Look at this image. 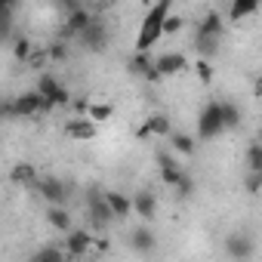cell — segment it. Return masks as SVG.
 <instances>
[{
	"mask_svg": "<svg viewBox=\"0 0 262 262\" xmlns=\"http://www.w3.org/2000/svg\"><path fill=\"white\" fill-rule=\"evenodd\" d=\"M222 40H225V19L219 10H207L198 25H194V34H191V47L198 53V59H216L222 53Z\"/></svg>",
	"mask_w": 262,
	"mask_h": 262,
	"instance_id": "1",
	"label": "cell"
},
{
	"mask_svg": "<svg viewBox=\"0 0 262 262\" xmlns=\"http://www.w3.org/2000/svg\"><path fill=\"white\" fill-rule=\"evenodd\" d=\"M173 16V4L170 0H158L155 7H148V13L142 16L139 34H136V53H151V47L164 37V25Z\"/></svg>",
	"mask_w": 262,
	"mask_h": 262,
	"instance_id": "2",
	"label": "cell"
},
{
	"mask_svg": "<svg viewBox=\"0 0 262 262\" xmlns=\"http://www.w3.org/2000/svg\"><path fill=\"white\" fill-rule=\"evenodd\" d=\"M83 210H86V219H90V225H93L96 231L111 228L114 213H111V207H108V201H105V191H99L96 185L83 191Z\"/></svg>",
	"mask_w": 262,
	"mask_h": 262,
	"instance_id": "3",
	"label": "cell"
},
{
	"mask_svg": "<svg viewBox=\"0 0 262 262\" xmlns=\"http://www.w3.org/2000/svg\"><path fill=\"white\" fill-rule=\"evenodd\" d=\"M222 133H225V126H222V108H219V99H213L198 114V139L201 142H213Z\"/></svg>",
	"mask_w": 262,
	"mask_h": 262,
	"instance_id": "4",
	"label": "cell"
},
{
	"mask_svg": "<svg viewBox=\"0 0 262 262\" xmlns=\"http://www.w3.org/2000/svg\"><path fill=\"white\" fill-rule=\"evenodd\" d=\"M222 250H225V256H228V259H234V262H250V259H253V253H256V237H253V231L237 228V231L225 234Z\"/></svg>",
	"mask_w": 262,
	"mask_h": 262,
	"instance_id": "5",
	"label": "cell"
},
{
	"mask_svg": "<svg viewBox=\"0 0 262 262\" xmlns=\"http://www.w3.org/2000/svg\"><path fill=\"white\" fill-rule=\"evenodd\" d=\"M77 43H80L86 53H105V50H108V43H111V25H108V19L96 16V19H93V25L77 37Z\"/></svg>",
	"mask_w": 262,
	"mask_h": 262,
	"instance_id": "6",
	"label": "cell"
},
{
	"mask_svg": "<svg viewBox=\"0 0 262 262\" xmlns=\"http://www.w3.org/2000/svg\"><path fill=\"white\" fill-rule=\"evenodd\" d=\"M93 19H96V13H93L90 7H83V10H77V13H71V16H65V19H62V25H59L56 37L71 43V40H77V37L93 25Z\"/></svg>",
	"mask_w": 262,
	"mask_h": 262,
	"instance_id": "7",
	"label": "cell"
},
{
	"mask_svg": "<svg viewBox=\"0 0 262 262\" xmlns=\"http://www.w3.org/2000/svg\"><path fill=\"white\" fill-rule=\"evenodd\" d=\"M47 102H53L56 108H65V105H71L74 99H71V93H68V86H62L59 83V77L56 74H50V71H43V74H37V86H34Z\"/></svg>",
	"mask_w": 262,
	"mask_h": 262,
	"instance_id": "8",
	"label": "cell"
},
{
	"mask_svg": "<svg viewBox=\"0 0 262 262\" xmlns=\"http://www.w3.org/2000/svg\"><path fill=\"white\" fill-rule=\"evenodd\" d=\"M34 191L47 201V207H68V201H71V198H68V194H71L68 185H65L59 176H43Z\"/></svg>",
	"mask_w": 262,
	"mask_h": 262,
	"instance_id": "9",
	"label": "cell"
},
{
	"mask_svg": "<svg viewBox=\"0 0 262 262\" xmlns=\"http://www.w3.org/2000/svg\"><path fill=\"white\" fill-rule=\"evenodd\" d=\"M173 133H176V129H173V120H170L167 114H161V111L148 114V117L142 120V126L136 129V136H139V139H148V136H161V139H170Z\"/></svg>",
	"mask_w": 262,
	"mask_h": 262,
	"instance_id": "10",
	"label": "cell"
},
{
	"mask_svg": "<svg viewBox=\"0 0 262 262\" xmlns=\"http://www.w3.org/2000/svg\"><path fill=\"white\" fill-rule=\"evenodd\" d=\"M129 250L136 256H151L158 250V234H155V228L148 222H142V225H136L129 231Z\"/></svg>",
	"mask_w": 262,
	"mask_h": 262,
	"instance_id": "11",
	"label": "cell"
},
{
	"mask_svg": "<svg viewBox=\"0 0 262 262\" xmlns=\"http://www.w3.org/2000/svg\"><path fill=\"white\" fill-rule=\"evenodd\" d=\"M155 161H158V176H161V182L170 185V188H176V182L185 176V170H182V164L176 161V155H173V151H158Z\"/></svg>",
	"mask_w": 262,
	"mask_h": 262,
	"instance_id": "12",
	"label": "cell"
},
{
	"mask_svg": "<svg viewBox=\"0 0 262 262\" xmlns=\"http://www.w3.org/2000/svg\"><path fill=\"white\" fill-rule=\"evenodd\" d=\"M65 253L71 256V259H77V256H86L93 247H96V237H93V231L90 228H74V231H68L65 234Z\"/></svg>",
	"mask_w": 262,
	"mask_h": 262,
	"instance_id": "13",
	"label": "cell"
},
{
	"mask_svg": "<svg viewBox=\"0 0 262 262\" xmlns=\"http://www.w3.org/2000/svg\"><path fill=\"white\" fill-rule=\"evenodd\" d=\"M65 136L68 139H74V142H93L96 136H99V123H93L90 117H71L68 123H65Z\"/></svg>",
	"mask_w": 262,
	"mask_h": 262,
	"instance_id": "14",
	"label": "cell"
},
{
	"mask_svg": "<svg viewBox=\"0 0 262 262\" xmlns=\"http://www.w3.org/2000/svg\"><path fill=\"white\" fill-rule=\"evenodd\" d=\"M13 102H16V117H19V120L43 114V96H40L37 90H25V93H19Z\"/></svg>",
	"mask_w": 262,
	"mask_h": 262,
	"instance_id": "15",
	"label": "cell"
},
{
	"mask_svg": "<svg viewBox=\"0 0 262 262\" xmlns=\"http://www.w3.org/2000/svg\"><path fill=\"white\" fill-rule=\"evenodd\" d=\"M155 65H158L161 77H176V74H182V71L188 68V59H185L179 50H170V53H161V56L155 59Z\"/></svg>",
	"mask_w": 262,
	"mask_h": 262,
	"instance_id": "16",
	"label": "cell"
},
{
	"mask_svg": "<svg viewBox=\"0 0 262 262\" xmlns=\"http://www.w3.org/2000/svg\"><path fill=\"white\" fill-rule=\"evenodd\" d=\"M133 213L142 219V222H151L158 216V194L148 191V188H139L133 194Z\"/></svg>",
	"mask_w": 262,
	"mask_h": 262,
	"instance_id": "17",
	"label": "cell"
},
{
	"mask_svg": "<svg viewBox=\"0 0 262 262\" xmlns=\"http://www.w3.org/2000/svg\"><path fill=\"white\" fill-rule=\"evenodd\" d=\"M155 59L158 56H151V53H129L126 56V71L133 74V77H139V80H145L148 77V71H155Z\"/></svg>",
	"mask_w": 262,
	"mask_h": 262,
	"instance_id": "18",
	"label": "cell"
},
{
	"mask_svg": "<svg viewBox=\"0 0 262 262\" xmlns=\"http://www.w3.org/2000/svg\"><path fill=\"white\" fill-rule=\"evenodd\" d=\"M105 201H108L114 219H129V216H133V198H129V194H123L117 188H108L105 191Z\"/></svg>",
	"mask_w": 262,
	"mask_h": 262,
	"instance_id": "19",
	"label": "cell"
},
{
	"mask_svg": "<svg viewBox=\"0 0 262 262\" xmlns=\"http://www.w3.org/2000/svg\"><path fill=\"white\" fill-rule=\"evenodd\" d=\"M10 179H13L16 185H22V188H37V182H40L43 176L37 173V167H34V164H28V161H19V164L10 170Z\"/></svg>",
	"mask_w": 262,
	"mask_h": 262,
	"instance_id": "20",
	"label": "cell"
},
{
	"mask_svg": "<svg viewBox=\"0 0 262 262\" xmlns=\"http://www.w3.org/2000/svg\"><path fill=\"white\" fill-rule=\"evenodd\" d=\"M219 108H222V126H225V133H234V129H241V123H244L241 105L231 102V99H219Z\"/></svg>",
	"mask_w": 262,
	"mask_h": 262,
	"instance_id": "21",
	"label": "cell"
},
{
	"mask_svg": "<svg viewBox=\"0 0 262 262\" xmlns=\"http://www.w3.org/2000/svg\"><path fill=\"white\" fill-rule=\"evenodd\" d=\"M47 222H50V228H56L62 234H68V231L77 228L74 225V216L68 213V207H47Z\"/></svg>",
	"mask_w": 262,
	"mask_h": 262,
	"instance_id": "22",
	"label": "cell"
},
{
	"mask_svg": "<svg viewBox=\"0 0 262 262\" xmlns=\"http://www.w3.org/2000/svg\"><path fill=\"white\" fill-rule=\"evenodd\" d=\"M16 10H19L16 4H4V7H0V40H4V43H13L16 34H19V28L13 25Z\"/></svg>",
	"mask_w": 262,
	"mask_h": 262,
	"instance_id": "23",
	"label": "cell"
},
{
	"mask_svg": "<svg viewBox=\"0 0 262 262\" xmlns=\"http://www.w3.org/2000/svg\"><path fill=\"white\" fill-rule=\"evenodd\" d=\"M259 13V0H231L228 10H225V19L228 22H241V19H250Z\"/></svg>",
	"mask_w": 262,
	"mask_h": 262,
	"instance_id": "24",
	"label": "cell"
},
{
	"mask_svg": "<svg viewBox=\"0 0 262 262\" xmlns=\"http://www.w3.org/2000/svg\"><path fill=\"white\" fill-rule=\"evenodd\" d=\"M28 262H68V253L62 244H43L28 256Z\"/></svg>",
	"mask_w": 262,
	"mask_h": 262,
	"instance_id": "25",
	"label": "cell"
},
{
	"mask_svg": "<svg viewBox=\"0 0 262 262\" xmlns=\"http://www.w3.org/2000/svg\"><path fill=\"white\" fill-rule=\"evenodd\" d=\"M167 142H170V148H173V155H176V158H191V155H194V148H198L194 136H191V133H182V129H176V133H173Z\"/></svg>",
	"mask_w": 262,
	"mask_h": 262,
	"instance_id": "26",
	"label": "cell"
},
{
	"mask_svg": "<svg viewBox=\"0 0 262 262\" xmlns=\"http://www.w3.org/2000/svg\"><path fill=\"white\" fill-rule=\"evenodd\" d=\"M10 47H13V59H16V62H25V65H28V59H31V56H34V50H37V47H34V40H31L25 31H19V34H16V40H13Z\"/></svg>",
	"mask_w": 262,
	"mask_h": 262,
	"instance_id": "27",
	"label": "cell"
},
{
	"mask_svg": "<svg viewBox=\"0 0 262 262\" xmlns=\"http://www.w3.org/2000/svg\"><path fill=\"white\" fill-rule=\"evenodd\" d=\"M244 161H247V170L250 173H262V142H250Z\"/></svg>",
	"mask_w": 262,
	"mask_h": 262,
	"instance_id": "28",
	"label": "cell"
},
{
	"mask_svg": "<svg viewBox=\"0 0 262 262\" xmlns=\"http://www.w3.org/2000/svg\"><path fill=\"white\" fill-rule=\"evenodd\" d=\"M68 53H71V43L68 40H50L47 43V56H50V62H65L68 59Z\"/></svg>",
	"mask_w": 262,
	"mask_h": 262,
	"instance_id": "29",
	"label": "cell"
},
{
	"mask_svg": "<svg viewBox=\"0 0 262 262\" xmlns=\"http://www.w3.org/2000/svg\"><path fill=\"white\" fill-rule=\"evenodd\" d=\"M194 188H198L194 176H191V173H185V176L176 182V188H173V198H176V201H188V198L194 194Z\"/></svg>",
	"mask_w": 262,
	"mask_h": 262,
	"instance_id": "30",
	"label": "cell"
},
{
	"mask_svg": "<svg viewBox=\"0 0 262 262\" xmlns=\"http://www.w3.org/2000/svg\"><path fill=\"white\" fill-rule=\"evenodd\" d=\"M111 114H114V108H111L108 102H93V108H90V114H86V117H90L93 123H108V120H111Z\"/></svg>",
	"mask_w": 262,
	"mask_h": 262,
	"instance_id": "31",
	"label": "cell"
},
{
	"mask_svg": "<svg viewBox=\"0 0 262 262\" xmlns=\"http://www.w3.org/2000/svg\"><path fill=\"white\" fill-rule=\"evenodd\" d=\"M194 74H198V80H201V83H210L216 71H213V65H210L207 59H198V62H194Z\"/></svg>",
	"mask_w": 262,
	"mask_h": 262,
	"instance_id": "32",
	"label": "cell"
},
{
	"mask_svg": "<svg viewBox=\"0 0 262 262\" xmlns=\"http://www.w3.org/2000/svg\"><path fill=\"white\" fill-rule=\"evenodd\" d=\"M244 188H247L250 194H259V191H262V173H247V176H244Z\"/></svg>",
	"mask_w": 262,
	"mask_h": 262,
	"instance_id": "33",
	"label": "cell"
},
{
	"mask_svg": "<svg viewBox=\"0 0 262 262\" xmlns=\"http://www.w3.org/2000/svg\"><path fill=\"white\" fill-rule=\"evenodd\" d=\"M185 28V19L179 16V13H173L170 19H167V25H164V34H179Z\"/></svg>",
	"mask_w": 262,
	"mask_h": 262,
	"instance_id": "34",
	"label": "cell"
},
{
	"mask_svg": "<svg viewBox=\"0 0 262 262\" xmlns=\"http://www.w3.org/2000/svg\"><path fill=\"white\" fill-rule=\"evenodd\" d=\"M65 16H71V13H77V10H83L86 4H83V0H62V4H56Z\"/></svg>",
	"mask_w": 262,
	"mask_h": 262,
	"instance_id": "35",
	"label": "cell"
},
{
	"mask_svg": "<svg viewBox=\"0 0 262 262\" xmlns=\"http://www.w3.org/2000/svg\"><path fill=\"white\" fill-rule=\"evenodd\" d=\"M0 114H4L7 120H19V117H16V102H13V99H4V105H0Z\"/></svg>",
	"mask_w": 262,
	"mask_h": 262,
	"instance_id": "36",
	"label": "cell"
},
{
	"mask_svg": "<svg viewBox=\"0 0 262 262\" xmlns=\"http://www.w3.org/2000/svg\"><path fill=\"white\" fill-rule=\"evenodd\" d=\"M253 99H259V102H262V74H256V77H253Z\"/></svg>",
	"mask_w": 262,
	"mask_h": 262,
	"instance_id": "37",
	"label": "cell"
},
{
	"mask_svg": "<svg viewBox=\"0 0 262 262\" xmlns=\"http://www.w3.org/2000/svg\"><path fill=\"white\" fill-rule=\"evenodd\" d=\"M96 250H102V253H105V250H108V241H105V237H96Z\"/></svg>",
	"mask_w": 262,
	"mask_h": 262,
	"instance_id": "38",
	"label": "cell"
}]
</instances>
